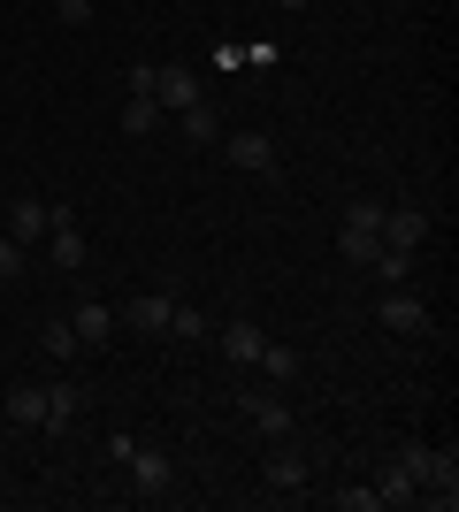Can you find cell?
I'll use <instances>...</instances> for the list:
<instances>
[{"mask_svg":"<svg viewBox=\"0 0 459 512\" xmlns=\"http://www.w3.org/2000/svg\"><path fill=\"white\" fill-rule=\"evenodd\" d=\"M261 321H230V329H222V360H230V367H253V360H261Z\"/></svg>","mask_w":459,"mask_h":512,"instance_id":"cell-13","label":"cell"},{"mask_svg":"<svg viewBox=\"0 0 459 512\" xmlns=\"http://www.w3.org/2000/svg\"><path fill=\"white\" fill-rule=\"evenodd\" d=\"M222 153H230V169H245V176H268V169H276V138H268V130H230Z\"/></svg>","mask_w":459,"mask_h":512,"instance_id":"cell-6","label":"cell"},{"mask_svg":"<svg viewBox=\"0 0 459 512\" xmlns=\"http://www.w3.org/2000/svg\"><path fill=\"white\" fill-rule=\"evenodd\" d=\"M54 16H62L69 31H85V23H92V0H54Z\"/></svg>","mask_w":459,"mask_h":512,"instance_id":"cell-26","label":"cell"},{"mask_svg":"<svg viewBox=\"0 0 459 512\" xmlns=\"http://www.w3.org/2000/svg\"><path fill=\"white\" fill-rule=\"evenodd\" d=\"M169 123V115H161V100H153V92H131V107H123V130H131V138H146V130H161Z\"/></svg>","mask_w":459,"mask_h":512,"instance_id":"cell-19","label":"cell"},{"mask_svg":"<svg viewBox=\"0 0 459 512\" xmlns=\"http://www.w3.org/2000/svg\"><path fill=\"white\" fill-rule=\"evenodd\" d=\"M421 497L437 512H452L459 505V451L444 444V451H429V467H421Z\"/></svg>","mask_w":459,"mask_h":512,"instance_id":"cell-5","label":"cell"},{"mask_svg":"<svg viewBox=\"0 0 459 512\" xmlns=\"http://www.w3.org/2000/svg\"><path fill=\"white\" fill-rule=\"evenodd\" d=\"M123 314H131L138 329H169V314H176V291H146V299H131Z\"/></svg>","mask_w":459,"mask_h":512,"instance_id":"cell-17","label":"cell"},{"mask_svg":"<svg viewBox=\"0 0 459 512\" xmlns=\"http://www.w3.org/2000/svg\"><path fill=\"white\" fill-rule=\"evenodd\" d=\"M169 337H176V344H199V337H207V314L176 299V314H169Z\"/></svg>","mask_w":459,"mask_h":512,"instance_id":"cell-22","label":"cell"},{"mask_svg":"<svg viewBox=\"0 0 459 512\" xmlns=\"http://www.w3.org/2000/svg\"><path fill=\"white\" fill-rule=\"evenodd\" d=\"M368 268H375L383 283H406V276H414V253H391V245H383V253H375Z\"/></svg>","mask_w":459,"mask_h":512,"instance_id":"cell-23","label":"cell"},{"mask_svg":"<svg viewBox=\"0 0 459 512\" xmlns=\"http://www.w3.org/2000/svg\"><path fill=\"white\" fill-rule=\"evenodd\" d=\"M46 253H54V268H85V237H77L69 207H46Z\"/></svg>","mask_w":459,"mask_h":512,"instance_id":"cell-8","label":"cell"},{"mask_svg":"<svg viewBox=\"0 0 459 512\" xmlns=\"http://www.w3.org/2000/svg\"><path fill=\"white\" fill-rule=\"evenodd\" d=\"M46 421V383H16L8 390V428H39Z\"/></svg>","mask_w":459,"mask_h":512,"instance_id":"cell-15","label":"cell"},{"mask_svg":"<svg viewBox=\"0 0 459 512\" xmlns=\"http://www.w3.org/2000/svg\"><path fill=\"white\" fill-rule=\"evenodd\" d=\"M337 253H345L352 268H368V260L383 253V199H352V207H345V230H337Z\"/></svg>","mask_w":459,"mask_h":512,"instance_id":"cell-1","label":"cell"},{"mask_svg":"<svg viewBox=\"0 0 459 512\" xmlns=\"http://www.w3.org/2000/svg\"><path fill=\"white\" fill-rule=\"evenodd\" d=\"M8 276H23V245L0 230V283H8Z\"/></svg>","mask_w":459,"mask_h":512,"instance_id":"cell-25","label":"cell"},{"mask_svg":"<svg viewBox=\"0 0 459 512\" xmlns=\"http://www.w3.org/2000/svg\"><path fill=\"white\" fill-rule=\"evenodd\" d=\"M39 352H46V360H77V329H69V321H46V329H39Z\"/></svg>","mask_w":459,"mask_h":512,"instance_id":"cell-20","label":"cell"},{"mask_svg":"<svg viewBox=\"0 0 459 512\" xmlns=\"http://www.w3.org/2000/svg\"><path fill=\"white\" fill-rule=\"evenodd\" d=\"M245 421H253L268 444H276V436H291V428H299V413H291L284 398H268V390H245Z\"/></svg>","mask_w":459,"mask_h":512,"instance_id":"cell-9","label":"cell"},{"mask_svg":"<svg viewBox=\"0 0 459 512\" xmlns=\"http://www.w3.org/2000/svg\"><path fill=\"white\" fill-rule=\"evenodd\" d=\"M176 130H184V138H192V146H222V123H215V107L199 100V107H184V115H169Z\"/></svg>","mask_w":459,"mask_h":512,"instance_id":"cell-16","label":"cell"},{"mask_svg":"<svg viewBox=\"0 0 459 512\" xmlns=\"http://www.w3.org/2000/svg\"><path fill=\"white\" fill-rule=\"evenodd\" d=\"M268 375V383H291V375H306V360L291 352V344H261V360H253Z\"/></svg>","mask_w":459,"mask_h":512,"instance_id":"cell-18","label":"cell"},{"mask_svg":"<svg viewBox=\"0 0 459 512\" xmlns=\"http://www.w3.org/2000/svg\"><path fill=\"white\" fill-rule=\"evenodd\" d=\"M276 8H306V0H276Z\"/></svg>","mask_w":459,"mask_h":512,"instance_id":"cell-27","label":"cell"},{"mask_svg":"<svg viewBox=\"0 0 459 512\" xmlns=\"http://www.w3.org/2000/svg\"><path fill=\"white\" fill-rule=\"evenodd\" d=\"M375 321H383V329H398V337H421V329H429V306H421L406 283H383V299H375Z\"/></svg>","mask_w":459,"mask_h":512,"instance_id":"cell-3","label":"cell"},{"mask_svg":"<svg viewBox=\"0 0 459 512\" xmlns=\"http://www.w3.org/2000/svg\"><path fill=\"white\" fill-rule=\"evenodd\" d=\"M375 497H383V505H414V497H421V482H414L406 467H391L383 482H375Z\"/></svg>","mask_w":459,"mask_h":512,"instance_id":"cell-21","label":"cell"},{"mask_svg":"<svg viewBox=\"0 0 459 512\" xmlns=\"http://www.w3.org/2000/svg\"><path fill=\"white\" fill-rule=\"evenodd\" d=\"M329 505H337V512H383V497H375V490H337Z\"/></svg>","mask_w":459,"mask_h":512,"instance_id":"cell-24","label":"cell"},{"mask_svg":"<svg viewBox=\"0 0 459 512\" xmlns=\"http://www.w3.org/2000/svg\"><path fill=\"white\" fill-rule=\"evenodd\" d=\"M261 482L276 497H299L306 490V451L291 444V436H276V451H268V467H261Z\"/></svg>","mask_w":459,"mask_h":512,"instance_id":"cell-4","label":"cell"},{"mask_svg":"<svg viewBox=\"0 0 459 512\" xmlns=\"http://www.w3.org/2000/svg\"><path fill=\"white\" fill-rule=\"evenodd\" d=\"M123 467H131L138 497H169L176 490V459H169V451H153V444H131V451H123Z\"/></svg>","mask_w":459,"mask_h":512,"instance_id":"cell-2","label":"cell"},{"mask_svg":"<svg viewBox=\"0 0 459 512\" xmlns=\"http://www.w3.org/2000/svg\"><path fill=\"white\" fill-rule=\"evenodd\" d=\"M421 237H429V214L421 207H391L383 214V245H391V253H421Z\"/></svg>","mask_w":459,"mask_h":512,"instance_id":"cell-10","label":"cell"},{"mask_svg":"<svg viewBox=\"0 0 459 512\" xmlns=\"http://www.w3.org/2000/svg\"><path fill=\"white\" fill-rule=\"evenodd\" d=\"M69 329H77V344H92V352H100V344L115 337V306H77V314H69Z\"/></svg>","mask_w":459,"mask_h":512,"instance_id":"cell-14","label":"cell"},{"mask_svg":"<svg viewBox=\"0 0 459 512\" xmlns=\"http://www.w3.org/2000/svg\"><path fill=\"white\" fill-rule=\"evenodd\" d=\"M0 230L16 237V245H46V199H16V207L0 214Z\"/></svg>","mask_w":459,"mask_h":512,"instance_id":"cell-11","label":"cell"},{"mask_svg":"<svg viewBox=\"0 0 459 512\" xmlns=\"http://www.w3.org/2000/svg\"><path fill=\"white\" fill-rule=\"evenodd\" d=\"M153 100H161V115H184V107H199V77L184 62H161L153 69Z\"/></svg>","mask_w":459,"mask_h":512,"instance_id":"cell-7","label":"cell"},{"mask_svg":"<svg viewBox=\"0 0 459 512\" xmlns=\"http://www.w3.org/2000/svg\"><path fill=\"white\" fill-rule=\"evenodd\" d=\"M77 413H85V390H77V383H46V421L39 428L62 436V428H77Z\"/></svg>","mask_w":459,"mask_h":512,"instance_id":"cell-12","label":"cell"}]
</instances>
